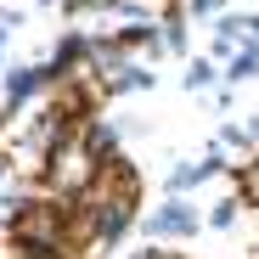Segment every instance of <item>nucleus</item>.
Listing matches in <instances>:
<instances>
[{
    "mask_svg": "<svg viewBox=\"0 0 259 259\" xmlns=\"http://www.w3.org/2000/svg\"><path fill=\"white\" fill-rule=\"evenodd\" d=\"M136 214H141V181H136V169H130L124 158L102 163V169H96V181L68 203L73 248H84V253H96V259H102V253H107L130 226H136Z\"/></svg>",
    "mask_w": 259,
    "mask_h": 259,
    "instance_id": "f257e3e1",
    "label": "nucleus"
},
{
    "mask_svg": "<svg viewBox=\"0 0 259 259\" xmlns=\"http://www.w3.org/2000/svg\"><path fill=\"white\" fill-rule=\"evenodd\" d=\"M6 237H12V248H23V253H57V259H68V253H73L68 203H57V197H46V192L12 203V214H6Z\"/></svg>",
    "mask_w": 259,
    "mask_h": 259,
    "instance_id": "f03ea898",
    "label": "nucleus"
},
{
    "mask_svg": "<svg viewBox=\"0 0 259 259\" xmlns=\"http://www.w3.org/2000/svg\"><path fill=\"white\" fill-rule=\"evenodd\" d=\"M96 169H102V158L91 152V141H84V124H73V130H62V136L51 141L46 169H39V186H46V197H57V203H73L96 181Z\"/></svg>",
    "mask_w": 259,
    "mask_h": 259,
    "instance_id": "7ed1b4c3",
    "label": "nucleus"
},
{
    "mask_svg": "<svg viewBox=\"0 0 259 259\" xmlns=\"http://www.w3.org/2000/svg\"><path fill=\"white\" fill-rule=\"evenodd\" d=\"M197 226H203V214L192 208V203H181V197H169V203H158L152 214H141V237L147 242H169V237H197Z\"/></svg>",
    "mask_w": 259,
    "mask_h": 259,
    "instance_id": "20e7f679",
    "label": "nucleus"
},
{
    "mask_svg": "<svg viewBox=\"0 0 259 259\" xmlns=\"http://www.w3.org/2000/svg\"><path fill=\"white\" fill-rule=\"evenodd\" d=\"M51 84V68H39V62H23V68H6V107L0 113H23L39 91Z\"/></svg>",
    "mask_w": 259,
    "mask_h": 259,
    "instance_id": "39448f33",
    "label": "nucleus"
},
{
    "mask_svg": "<svg viewBox=\"0 0 259 259\" xmlns=\"http://www.w3.org/2000/svg\"><path fill=\"white\" fill-rule=\"evenodd\" d=\"M220 163H226V158L214 152V147H208L203 158H192V163H175V169H169V197H186L192 186L214 181V175H220Z\"/></svg>",
    "mask_w": 259,
    "mask_h": 259,
    "instance_id": "423d86ee",
    "label": "nucleus"
},
{
    "mask_svg": "<svg viewBox=\"0 0 259 259\" xmlns=\"http://www.w3.org/2000/svg\"><path fill=\"white\" fill-rule=\"evenodd\" d=\"M214 152H220V158H226V152H237L231 163H248V158H253V136H248V130H237V124H220V136H214Z\"/></svg>",
    "mask_w": 259,
    "mask_h": 259,
    "instance_id": "0eeeda50",
    "label": "nucleus"
},
{
    "mask_svg": "<svg viewBox=\"0 0 259 259\" xmlns=\"http://www.w3.org/2000/svg\"><path fill=\"white\" fill-rule=\"evenodd\" d=\"M226 62H231V68H220V79H231V84L259 79V46H242V51H231Z\"/></svg>",
    "mask_w": 259,
    "mask_h": 259,
    "instance_id": "6e6552de",
    "label": "nucleus"
},
{
    "mask_svg": "<svg viewBox=\"0 0 259 259\" xmlns=\"http://www.w3.org/2000/svg\"><path fill=\"white\" fill-rule=\"evenodd\" d=\"M237 203L242 208H259V152L237 169Z\"/></svg>",
    "mask_w": 259,
    "mask_h": 259,
    "instance_id": "1a4fd4ad",
    "label": "nucleus"
},
{
    "mask_svg": "<svg viewBox=\"0 0 259 259\" xmlns=\"http://www.w3.org/2000/svg\"><path fill=\"white\" fill-rule=\"evenodd\" d=\"M214 84H220V62H208V57L186 62V91H214Z\"/></svg>",
    "mask_w": 259,
    "mask_h": 259,
    "instance_id": "9d476101",
    "label": "nucleus"
},
{
    "mask_svg": "<svg viewBox=\"0 0 259 259\" xmlns=\"http://www.w3.org/2000/svg\"><path fill=\"white\" fill-rule=\"evenodd\" d=\"M237 220H242V203H237V197H226V203H214V214H208V226H214V231H231Z\"/></svg>",
    "mask_w": 259,
    "mask_h": 259,
    "instance_id": "9b49d317",
    "label": "nucleus"
},
{
    "mask_svg": "<svg viewBox=\"0 0 259 259\" xmlns=\"http://www.w3.org/2000/svg\"><path fill=\"white\" fill-rule=\"evenodd\" d=\"M226 12V0H186V17H214Z\"/></svg>",
    "mask_w": 259,
    "mask_h": 259,
    "instance_id": "f8f14e48",
    "label": "nucleus"
},
{
    "mask_svg": "<svg viewBox=\"0 0 259 259\" xmlns=\"http://www.w3.org/2000/svg\"><path fill=\"white\" fill-rule=\"evenodd\" d=\"M6 39H12V34H0V57H6Z\"/></svg>",
    "mask_w": 259,
    "mask_h": 259,
    "instance_id": "ddd939ff",
    "label": "nucleus"
},
{
    "mask_svg": "<svg viewBox=\"0 0 259 259\" xmlns=\"http://www.w3.org/2000/svg\"><path fill=\"white\" fill-rule=\"evenodd\" d=\"M46 6H62V12H68V0H46Z\"/></svg>",
    "mask_w": 259,
    "mask_h": 259,
    "instance_id": "4468645a",
    "label": "nucleus"
}]
</instances>
